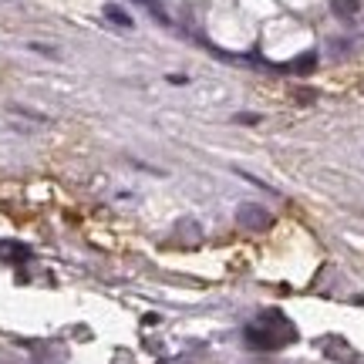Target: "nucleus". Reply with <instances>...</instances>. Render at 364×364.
<instances>
[{
	"label": "nucleus",
	"mask_w": 364,
	"mask_h": 364,
	"mask_svg": "<svg viewBox=\"0 0 364 364\" xmlns=\"http://www.w3.org/2000/svg\"><path fill=\"white\" fill-rule=\"evenodd\" d=\"M236 223L246 226V230H267L274 219H270V213H267L263 206H256V202H243L240 209H236Z\"/></svg>",
	"instance_id": "1"
},
{
	"label": "nucleus",
	"mask_w": 364,
	"mask_h": 364,
	"mask_svg": "<svg viewBox=\"0 0 364 364\" xmlns=\"http://www.w3.org/2000/svg\"><path fill=\"white\" fill-rule=\"evenodd\" d=\"M330 10L341 17V21H354L361 14V0H330Z\"/></svg>",
	"instance_id": "2"
},
{
	"label": "nucleus",
	"mask_w": 364,
	"mask_h": 364,
	"mask_svg": "<svg viewBox=\"0 0 364 364\" xmlns=\"http://www.w3.org/2000/svg\"><path fill=\"white\" fill-rule=\"evenodd\" d=\"M105 17H108L112 24H119V27H132V17L121 10L119 3H105Z\"/></svg>",
	"instance_id": "3"
},
{
	"label": "nucleus",
	"mask_w": 364,
	"mask_h": 364,
	"mask_svg": "<svg viewBox=\"0 0 364 364\" xmlns=\"http://www.w3.org/2000/svg\"><path fill=\"white\" fill-rule=\"evenodd\" d=\"M314 64H317V54L311 51V54H304V58H297V61H293V71H300V75H304V71H311Z\"/></svg>",
	"instance_id": "4"
}]
</instances>
